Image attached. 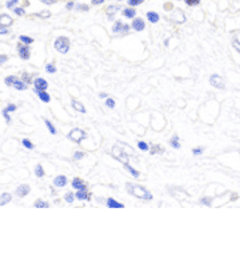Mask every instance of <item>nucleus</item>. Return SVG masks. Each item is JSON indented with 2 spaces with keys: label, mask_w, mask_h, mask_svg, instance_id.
I'll use <instances>...</instances> for the list:
<instances>
[{
  "label": "nucleus",
  "mask_w": 240,
  "mask_h": 264,
  "mask_svg": "<svg viewBox=\"0 0 240 264\" xmlns=\"http://www.w3.org/2000/svg\"><path fill=\"white\" fill-rule=\"evenodd\" d=\"M126 190L129 195H132L133 197H138L143 202H151L153 200V195L151 191H148L146 187L140 186L136 183H127L126 184Z\"/></svg>",
  "instance_id": "1"
},
{
  "label": "nucleus",
  "mask_w": 240,
  "mask_h": 264,
  "mask_svg": "<svg viewBox=\"0 0 240 264\" xmlns=\"http://www.w3.org/2000/svg\"><path fill=\"white\" fill-rule=\"evenodd\" d=\"M53 48L56 49V52L66 55L69 52V49H71V40H69V37H67V36H59L55 39Z\"/></svg>",
  "instance_id": "2"
},
{
  "label": "nucleus",
  "mask_w": 240,
  "mask_h": 264,
  "mask_svg": "<svg viewBox=\"0 0 240 264\" xmlns=\"http://www.w3.org/2000/svg\"><path fill=\"white\" fill-rule=\"evenodd\" d=\"M67 139L76 144H80L84 139H87V132L82 128H73L67 133Z\"/></svg>",
  "instance_id": "3"
},
{
  "label": "nucleus",
  "mask_w": 240,
  "mask_h": 264,
  "mask_svg": "<svg viewBox=\"0 0 240 264\" xmlns=\"http://www.w3.org/2000/svg\"><path fill=\"white\" fill-rule=\"evenodd\" d=\"M112 156H113V159H116V160L122 164L129 163V159H131V156L126 152V149H124L123 147H119V146L112 147Z\"/></svg>",
  "instance_id": "4"
},
{
  "label": "nucleus",
  "mask_w": 240,
  "mask_h": 264,
  "mask_svg": "<svg viewBox=\"0 0 240 264\" xmlns=\"http://www.w3.org/2000/svg\"><path fill=\"white\" fill-rule=\"evenodd\" d=\"M111 31H112L113 35H120V36H124V35H128L129 32H131V26H129V24L123 23L122 20H115Z\"/></svg>",
  "instance_id": "5"
},
{
  "label": "nucleus",
  "mask_w": 240,
  "mask_h": 264,
  "mask_svg": "<svg viewBox=\"0 0 240 264\" xmlns=\"http://www.w3.org/2000/svg\"><path fill=\"white\" fill-rule=\"evenodd\" d=\"M16 49H18L19 57L22 59V60H29V57H31V48H29V46H26V44L19 42Z\"/></svg>",
  "instance_id": "6"
},
{
  "label": "nucleus",
  "mask_w": 240,
  "mask_h": 264,
  "mask_svg": "<svg viewBox=\"0 0 240 264\" xmlns=\"http://www.w3.org/2000/svg\"><path fill=\"white\" fill-rule=\"evenodd\" d=\"M131 29L135 32H143L144 29H146V20H144L143 17H136L135 16L131 22Z\"/></svg>",
  "instance_id": "7"
},
{
  "label": "nucleus",
  "mask_w": 240,
  "mask_h": 264,
  "mask_svg": "<svg viewBox=\"0 0 240 264\" xmlns=\"http://www.w3.org/2000/svg\"><path fill=\"white\" fill-rule=\"evenodd\" d=\"M75 197H76V200L79 202H91L92 200V193L91 191L88 190V188H86V190H79L75 192Z\"/></svg>",
  "instance_id": "8"
},
{
  "label": "nucleus",
  "mask_w": 240,
  "mask_h": 264,
  "mask_svg": "<svg viewBox=\"0 0 240 264\" xmlns=\"http://www.w3.org/2000/svg\"><path fill=\"white\" fill-rule=\"evenodd\" d=\"M32 86H33V89H38V91H47V88H48V82H47L44 77L38 76V77L33 79Z\"/></svg>",
  "instance_id": "9"
},
{
  "label": "nucleus",
  "mask_w": 240,
  "mask_h": 264,
  "mask_svg": "<svg viewBox=\"0 0 240 264\" xmlns=\"http://www.w3.org/2000/svg\"><path fill=\"white\" fill-rule=\"evenodd\" d=\"M209 83H211V86H213L215 88H218V89H224V80H223V77L220 76V75L218 73H213L209 76Z\"/></svg>",
  "instance_id": "10"
},
{
  "label": "nucleus",
  "mask_w": 240,
  "mask_h": 264,
  "mask_svg": "<svg viewBox=\"0 0 240 264\" xmlns=\"http://www.w3.org/2000/svg\"><path fill=\"white\" fill-rule=\"evenodd\" d=\"M29 192H31V187H29V184H20V186L15 190V195L18 197L23 199L26 197L27 195H29Z\"/></svg>",
  "instance_id": "11"
},
{
  "label": "nucleus",
  "mask_w": 240,
  "mask_h": 264,
  "mask_svg": "<svg viewBox=\"0 0 240 264\" xmlns=\"http://www.w3.org/2000/svg\"><path fill=\"white\" fill-rule=\"evenodd\" d=\"M71 187H72V190H75V191H79V190H86V188H88L87 183L84 182L82 177H73V179H72V182H71Z\"/></svg>",
  "instance_id": "12"
},
{
  "label": "nucleus",
  "mask_w": 240,
  "mask_h": 264,
  "mask_svg": "<svg viewBox=\"0 0 240 264\" xmlns=\"http://www.w3.org/2000/svg\"><path fill=\"white\" fill-rule=\"evenodd\" d=\"M171 16H169V19H171L172 22L175 23H184L186 22V16H184V13L182 9H172L171 11Z\"/></svg>",
  "instance_id": "13"
},
{
  "label": "nucleus",
  "mask_w": 240,
  "mask_h": 264,
  "mask_svg": "<svg viewBox=\"0 0 240 264\" xmlns=\"http://www.w3.org/2000/svg\"><path fill=\"white\" fill-rule=\"evenodd\" d=\"M106 206L108 208H111V210H123L124 208V204L118 202L116 199H113V197H107L106 199Z\"/></svg>",
  "instance_id": "14"
},
{
  "label": "nucleus",
  "mask_w": 240,
  "mask_h": 264,
  "mask_svg": "<svg viewBox=\"0 0 240 264\" xmlns=\"http://www.w3.org/2000/svg\"><path fill=\"white\" fill-rule=\"evenodd\" d=\"M68 184V177L66 175H58L53 177V186L56 188H64Z\"/></svg>",
  "instance_id": "15"
},
{
  "label": "nucleus",
  "mask_w": 240,
  "mask_h": 264,
  "mask_svg": "<svg viewBox=\"0 0 240 264\" xmlns=\"http://www.w3.org/2000/svg\"><path fill=\"white\" fill-rule=\"evenodd\" d=\"M13 23V17L8 13H2L0 15V26H6V27H11Z\"/></svg>",
  "instance_id": "16"
},
{
  "label": "nucleus",
  "mask_w": 240,
  "mask_h": 264,
  "mask_svg": "<svg viewBox=\"0 0 240 264\" xmlns=\"http://www.w3.org/2000/svg\"><path fill=\"white\" fill-rule=\"evenodd\" d=\"M33 92H35V95L40 99V102H43V103L51 102V95H49L47 91H38V89H33Z\"/></svg>",
  "instance_id": "17"
},
{
  "label": "nucleus",
  "mask_w": 240,
  "mask_h": 264,
  "mask_svg": "<svg viewBox=\"0 0 240 264\" xmlns=\"http://www.w3.org/2000/svg\"><path fill=\"white\" fill-rule=\"evenodd\" d=\"M122 13H123V16L126 17V19L132 20V19L136 16V8H133V7H126V8L122 9Z\"/></svg>",
  "instance_id": "18"
},
{
  "label": "nucleus",
  "mask_w": 240,
  "mask_h": 264,
  "mask_svg": "<svg viewBox=\"0 0 240 264\" xmlns=\"http://www.w3.org/2000/svg\"><path fill=\"white\" fill-rule=\"evenodd\" d=\"M71 106L75 111L79 112V113H87V109L83 106V103H80L79 100H76V99H72L71 100Z\"/></svg>",
  "instance_id": "19"
},
{
  "label": "nucleus",
  "mask_w": 240,
  "mask_h": 264,
  "mask_svg": "<svg viewBox=\"0 0 240 264\" xmlns=\"http://www.w3.org/2000/svg\"><path fill=\"white\" fill-rule=\"evenodd\" d=\"M147 20L151 23V24H156L160 22V15L156 12V11H148L147 15H146Z\"/></svg>",
  "instance_id": "20"
},
{
  "label": "nucleus",
  "mask_w": 240,
  "mask_h": 264,
  "mask_svg": "<svg viewBox=\"0 0 240 264\" xmlns=\"http://www.w3.org/2000/svg\"><path fill=\"white\" fill-rule=\"evenodd\" d=\"M33 207L38 208V210H47V208L51 207V204L47 200H44V199H36V200L33 202Z\"/></svg>",
  "instance_id": "21"
},
{
  "label": "nucleus",
  "mask_w": 240,
  "mask_h": 264,
  "mask_svg": "<svg viewBox=\"0 0 240 264\" xmlns=\"http://www.w3.org/2000/svg\"><path fill=\"white\" fill-rule=\"evenodd\" d=\"M12 202V193L9 192H4L0 195V207H4Z\"/></svg>",
  "instance_id": "22"
},
{
  "label": "nucleus",
  "mask_w": 240,
  "mask_h": 264,
  "mask_svg": "<svg viewBox=\"0 0 240 264\" xmlns=\"http://www.w3.org/2000/svg\"><path fill=\"white\" fill-rule=\"evenodd\" d=\"M148 152L151 153V155H162L164 152V149L162 148V146H159V144H149Z\"/></svg>",
  "instance_id": "23"
},
{
  "label": "nucleus",
  "mask_w": 240,
  "mask_h": 264,
  "mask_svg": "<svg viewBox=\"0 0 240 264\" xmlns=\"http://www.w3.org/2000/svg\"><path fill=\"white\" fill-rule=\"evenodd\" d=\"M123 166H124V168L127 169V171H128V173H129V175H131V176L136 177V179H139V177H140V172H139V171H138V169L135 168V167H132V166H131V164H129V163H124Z\"/></svg>",
  "instance_id": "24"
},
{
  "label": "nucleus",
  "mask_w": 240,
  "mask_h": 264,
  "mask_svg": "<svg viewBox=\"0 0 240 264\" xmlns=\"http://www.w3.org/2000/svg\"><path fill=\"white\" fill-rule=\"evenodd\" d=\"M122 11V8H120V6H113V4H111V6H108L106 8V15L109 17V16H115L118 12Z\"/></svg>",
  "instance_id": "25"
},
{
  "label": "nucleus",
  "mask_w": 240,
  "mask_h": 264,
  "mask_svg": "<svg viewBox=\"0 0 240 264\" xmlns=\"http://www.w3.org/2000/svg\"><path fill=\"white\" fill-rule=\"evenodd\" d=\"M20 79L27 84V86H31L32 84V82H33V76L29 72H27V71H24V72H22V75H20Z\"/></svg>",
  "instance_id": "26"
},
{
  "label": "nucleus",
  "mask_w": 240,
  "mask_h": 264,
  "mask_svg": "<svg viewBox=\"0 0 240 264\" xmlns=\"http://www.w3.org/2000/svg\"><path fill=\"white\" fill-rule=\"evenodd\" d=\"M12 88H15L16 91H26V89H28V86H27V84L22 80V79L19 77L18 80L15 82V84L12 86Z\"/></svg>",
  "instance_id": "27"
},
{
  "label": "nucleus",
  "mask_w": 240,
  "mask_h": 264,
  "mask_svg": "<svg viewBox=\"0 0 240 264\" xmlns=\"http://www.w3.org/2000/svg\"><path fill=\"white\" fill-rule=\"evenodd\" d=\"M19 42L23 43V44H26V46H31V44H33L35 39L31 37V36H28V35H20V36H19Z\"/></svg>",
  "instance_id": "28"
},
{
  "label": "nucleus",
  "mask_w": 240,
  "mask_h": 264,
  "mask_svg": "<svg viewBox=\"0 0 240 264\" xmlns=\"http://www.w3.org/2000/svg\"><path fill=\"white\" fill-rule=\"evenodd\" d=\"M18 79H19V76H16V75H8V76L4 77V84H6L7 87H12Z\"/></svg>",
  "instance_id": "29"
},
{
  "label": "nucleus",
  "mask_w": 240,
  "mask_h": 264,
  "mask_svg": "<svg viewBox=\"0 0 240 264\" xmlns=\"http://www.w3.org/2000/svg\"><path fill=\"white\" fill-rule=\"evenodd\" d=\"M33 173H35V176H36L38 179H43L44 176H46V171H44L43 166H40V164H38V166L35 167Z\"/></svg>",
  "instance_id": "30"
},
{
  "label": "nucleus",
  "mask_w": 240,
  "mask_h": 264,
  "mask_svg": "<svg viewBox=\"0 0 240 264\" xmlns=\"http://www.w3.org/2000/svg\"><path fill=\"white\" fill-rule=\"evenodd\" d=\"M169 146H171L173 149H179V148H180V139H179V135H173L171 139H169Z\"/></svg>",
  "instance_id": "31"
},
{
  "label": "nucleus",
  "mask_w": 240,
  "mask_h": 264,
  "mask_svg": "<svg viewBox=\"0 0 240 264\" xmlns=\"http://www.w3.org/2000/svg\"><path fill=\"white\" fill-rule=\"evenodd\" d=\"M32 16H35V17H40V19H49V17H51V11H48V9H44V11L32 13Z\"/></svg>",
  "instance_id": "32"
},
{
  "label": "nucleus",
  "mask_w": 240,
  "mask_h": 264,
  "mask_svg": "<svg viewBox=\"0 0 240 264\" xmlns=\"http://www.w3.org/2000/svg\"><path fill=\"white\" fill-rule=\"evenodd\" d=\"M63 199H64V202L68 203V204H72V203H75V200H76V197H75V193H73L72 191H68V192L64 193Z\"/></svg>",
  "instance_id": "33"
},
{
  "label": "nucleus",
  "mask_w": 240,
  "mask_h": 264,
  "mask_svg": "<svg viewBox=\"0 0 240 264\" xmlns=\"http://www.w3.org/2000/svg\"><path fill=\"white\" fill-rule=\"evenodd\" d=\"M44 124H46V127H47V129H48V132L51 133V135H56V128H55V126H53V123L51 122V120H48V119H44Z\"/></svg>",
  "instance_id": "34"
},
{
  "label": "nucleus",
  "mask_w": 240,
  "mask_h": 264,
  "mask_svg": "<svg viewBox=\"0 0 240 264\" xmlns=\"http://www.w3.org/2000/svg\"><path fill=\"white\" fill-rule=\"evenodd\" d=\"M44 69H46V72L49 73V75H53V73L58 72V68H56V64L55 63H47Z\"/></svg>",
  "instance_id": "35"
},
{
  "label": "nucleus",
  "mask_w": 240,
  "mask_h": 264,
  "mask_svg": "<svg viewBox=\"0 0 240 264\" xmlns=\"http://www.w3.org/2000/svg\"><path fill=\"white\" fill-rule=\"evenodd\" d=\"M22 146L26 148V149H28V151H32V149H35V144L29 140V139H27V137H24L23 140H22Z\"/></svg>",
  "instance_id": "36"
},
{
  "label": "nucleus",
  "mask_w": 240,
  "mask_h": 264,
  "mask_svg": "<svg viewBox=\"0 0 240 264\" xmlns=\"http://www.w3.org/2000/svg\"><path fill=\"white\" fill-rule=\"evenodd\" d=\"M104 106H106L107 108H109V109H113L115 107H116V102H115V99L108 96L107 99H104Z\"/></svg>",
  "instance_id": "37"
},
{
  "label": "nucleus",
  "mask_w": 240,
  "mask_h": 264,
  "mask_svg": "<svg viewBox=\"0 0 240 264\" xmlns=\"http://www.w3.org/2000/svg\"><path fill=\"white\" fill-rule=\"evenodd\" d=\"M73 11H78V12H88L89 11V7H88V4H76V6H75V9Z\"/></svg>",
  "instance_id": "38"
},
{
  "label": "nucleus",
  "mask_w": 240,
  "mask_h": 264,
  "mask_svg": "<svg viewBox=\"0 0 240 264\" xmlns=\"http://www.w3.org/2000/svg\"><path fill=\"white\" fill-rule=\"evenodd\" d=\"M140 151H143V152H148V149H149V144L147 142H144V140H140L138 142V146H136Z\"/></svg>",
  "instance_id": "39"
},
{
  "label": "nucleus",
  "mask_w": 240,
  "mask_h": 264,
  "mask_svg": "<svg viewBox=\"0 0 240 264\" xmlns=\"http://www.w3.org/2000/svg\"><path fill=\"white\" fill-rule=\"evenodd\" d=\"M84 157H86V152H84V151H75L73 155H72V159H73V160H76V162L83 160Z\"/></svg>",
  "instance_id": "40"
},
{
  "label": "nucleus",
  "mask_w": 240,
  "mask_h": 264,
  "mask_svg": "<svg viewBox=\"0 0 240 264\" xmlns=\"http://www.w3.org/2000/svg\"><path fill=\"white\" fill-rule=\"evenodd\" d=\"M12 11L15 15H18V16H24L27 12H26V8L22 7V6H19V7H13L12 8Z\"/></svg>",
  "instance_id": "41"
},
{
  "label": "nucleus",
  "mask_w": 240,
  "mask_h": 264,
  "mask_svg": "<svg viewBox=\"0 0 240 264\" xmlns=\"http://www.w3.org/2000/svg\"><path fill=\"white\" fill-rule=\"evenodd\" d=\"M2 116H3V119H4V120H6V123H7V124H9V123L12 122L11 113H9V112L7 111L6 108H3V109H2Z\"/></svg>",
  "instance_id": "42"
},
{
  "label": "nucleus",
  "mask_w": 240,
  "mask_h": 264,
  "mask_svg": "<svg viewBox=\"0 0 240 264\" xmlns=\"http://www.w3.org/2000/svg\"><path fill=\"white\" fill-rule=\"evenodd\" d=\"M144 3V0H127V4H128V7H138L140 6V4H143Z\"/></svg>",
  "instance_id": "43"
},
{
  "label": "nucleus",
  "mask_w": 240,
  "mask_h": 264,
  "mask_svg": "<svg viewBox=\"0 0 240 264\" xmlns=\"http://www.w3.org/2000/svg\"><path fill=\"white\" fill-rule=\"evenodd\" d=\"M200 204H203V206H207V207H211L212 206V197H203L200 199Z\"/></svg>",
  "instance_id": "44"
},
{
  "label": "nucleus",
  "mask_w": 240,
  "mask_h": 264,
  "mask_svg": "<svg viewBox=\"0 0 240 264\" xmlns=\"http://www.w3.org/2000/svg\"><path fill=\"white\" fill-rule=\"evenodd\" d=\"M20 0H7V4H6V7L8 9H12L13 7H16L18 4H19Z\"/></svg>",
  "instance_id": "45"
},
{
  "label": "nucleus",
  "mask_w": 240,
  "mask_h": 264,
  "mask_svg": "<svg viewBox=\"0 0 240 264\" xmlns=\"http://www.w3.org/2000/svg\"><path fill=\"white\" fill-rule=\"evenodd\" d=\"M184 3H186L188 7H196L200 4V0H184Z\"/></svg>",
  "instance_id": "46"
},
{
  "label": "nucleus",
  "mask_w": 240,
  "mask_h": 264,
  "mask_svg": "<svg viewBox=\"0 0 240 264\" xmlns=\"http://www.w3.org/2000/svg\"><path fill=\"white\" fill-rule=\"evenodd\" d=\"M163 9L166 12H171L172 9H173V4L171 3V2H167V3H164L163 4Z\"/></svg>",
  "instance_id": "47"
},
{
  "label": "nucleus",
  "mask_w": 240,
  "mask_h": 264,
  "mask_svg": "<svg viewBox=\"0 0 240 264\" xmlns=\"http://www.w3.org/2000/svg\"><path fill=\"white\" fill-rule=\"evenodd\" d=\"M6 109H7L9 113H12V112H15V111L18 109V106H16V104H13V103H8L7 107H6Z\"/></svg>",
  "instance_id": "48"
},
{
  "label": "nucleus",
  "mask_w": 240,
  "mask_h": 264,
  "mask_svg": "<svg viewBox=\"0 0 240 264\" xmlns=\"http://www.w3.org/2000/svg\"><path fill=\"white\" fill-rule=\"evenodd\" d=\"M232 47L240 53V42H239V39H236V37L232 39Z\"/></svg>",
  "instance_id": "49"
},
{
  "label": "nucleus",
  "mask_w": 240,
  "mask_h": 264,
  "mask_svg": "<svg viewBox=\"0 0 240 264\" xmlns=\"http://www.w3.org/2000/svg\"><path fill=\"white\" fill-rule=\"evenodd\" d=\"M75 6H76V3L72 2V0H69V2H67V4H66V9L67 11H73Z\"/></svg>",
  "instance_id": "50"
},
{
  "label": "nucleus",
  "mask_w": 240,
  "mask_h": 264,
  "mask_svg": "<svg viewBox=\"0 0 240 264\" xmlns=\"http://www.w3.org/2000/svg\"><path fill=\"white\" fill-rule=\"evenodd\" d=\"M203 152H204V148H202V147H198V148L192 149V155L193 156H199V155H202Z\"/></svg>",
  "instance_id": "51"
},
{
  "label": "nucleus",
  "mask_w": 240,
  "mask_h": 264,
  "mask_svg": "<svg viewBox=\"0 0 240 264\" xmlns=\"http://www.w3.org/2000/svg\"><path fill=\"white\" fill-rule=\"evenodd\" d=\"M8 62V55L6 53H0V66H4Z\"/></svg>",
  "instance_id": "52"
},
{
  "label": "nucleus",
  "mask_w": 240,
  "mask_h": 264,
  "mask_svg": "<svg viewBox=\"0 0 240 264\" xmlns=\"http://www.w3.org/2000/svg\"><path fill=\"white\" fill-rule=\"evenodd\" d=\"M9 32V27H6V26H0V35H8Z\"/></svg>",
  "instance_id": "53"
},
{
  "label": "nucleus",
  "mask_w": 240,
  "mask_h": 264,
  "mask_svg": "<svg viewBox=\"0 0 240 264\" xmlns=\"http://www.w3.org/2000/svg\"><path fill=\"white\" fill-rule=\"evenodd\" d=\"M59 0H40V3L46 4V6H52V4H56Z\"/></svg>",
  "instance_id": "54"
},
{
  "label": "nucleus",
  "mask_w": 240,
  "mask_h": 264,
  "mask_svg": "<svg viewBox=\"0 0 240 264\" xmlns=\"http://www.w3.org/2000/svg\"><path fill=\"white\" fill-rule=\"evenodd\" d=\"M92 6H102V4L106 3V0H91Z\"/></svg>",
  "instance_id": "55"
},
{
  "label": "nucleus",
  "mask_w": 240,
  "mask_h": 264,
  "mask_svg": "<svg viewBox=\"0 0 240 264\" xmlns=\"http://www.w3.org/2000/svg\"><path fill=\"white\" fill-rule=\"evenodd\" d=\"M99 97H100V99H107V97H108V93H107V92H100V93H99Z\"/></svg>",
  "instance_id": "56"
},
{
  "label": "nucleus",
  "mask_w": 240,
  "mask_h": 264,
  "mask_svg": "<svg viewBox=\"0 0 240 264\" xmlns=\"http://www.w3.org/2000/svg\"><path fill=\"white\" fill-rule=\"evenodd\" d=\"M28 4H29V2H28V0H24V2H23V6H22V7H24V8H26V7H28Z\"/></svg>",
  "instance_id": "57"
},
{
  "label": "nucleus",
  "mask_w": 240,
  "mask_h": 264,
  "mask_svg": "<svg viewBox=\"0 0 240 264\" xmlns=\"http://www.w3.org/2000/svg\"><path fill=\"white\" fill-rule=\"evenodd\" d=\"M168 44H169V40H168V39H166V40H164V46H166V47H167V46H168Z\"/></svg>",
  "instance_id": "58"
},
{
  "label": "nucleus",
  "mask_w": 240,
  "mask_h": 264,
  "mask_svg": "<svg viewBox=\"0 0 240 264\" xmlns=\"http://www.w3.org/2000/svg\"><path fill=\"white\" fill-rule=\"evenodd\" d=\"M231 200H233V202H235V200H238V195H233V196L231 197Z\"/></svg>",
  "instance_id": "59"
},
{
  "label": "nucleus",
  "mask_w": 240,
  "mask_h": 264,
  "mask_svg": "<svg viewBox=\"0 0 240 264\" xmlns=\"http://www.w3.org/2000/svg\"><path fill=\"white\" fill-rule=\"evenodd\" d=\"M119 2H124V0H119Z\"/></svg>",
  "instance_id": "60"
}]
</instances>
